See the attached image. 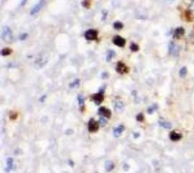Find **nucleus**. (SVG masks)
<instances>
[{
    "instance_id": "f257e3e1",
    "label": "nucleus",
    "mask_w": 194,
    "mask_h": 173,
    "mask_svg": "<svg viewBox=\"0 0 194 173\" xmlns=\"http://www.w3.org/2000/svg\"><path fill=\"white\" fill-rule=\"evenodd\" d=\"M49 61L48 56L46 54H39L34 62V68L36 69H40L43 68Z\"/></svg>"
},
{
    "instance_id": "f03ea898",
    "label": "nucleus",
    "mask_w": 194,
    "mask_h": 173,
    "mask_svg": "<svg viewBox=\"0 0 194 173\" xmlns=\"http://www.w3.org/2000/svg\"><path fill=\"white\" fill-rule=\"evenodd\" d=\"M12 31L8 26H4L2 31V39L6 43H11L12 40Z\"/></svg>"
},
{
    "instance_id": "7ed1b4c3",
    "label": "nucleus",
    "mask_w": 194,
    "mask_h": 173,
    "mask_svg": "<svg viewBox=\"0 0 194 173\" xmlns=\"http://www.w3.org/2000/svg\"><path fill=\"white\" fill-rule=\"evenodd\" d=\"M84 36L87 40H95L97 39L98 32L94 29L88 30L87 31H86Z\"/></svg>"
},
{
    "instance_id": "20e7f679",
    "label": "nucleus",
    "mask_w": 194,
    "mask_h": 173,
    "mask_svg": "<svg viewBox=\"0 0 194 173\" xmlns=\"http://www.w3.org/2000/svg\"><path fill=\"white\" fill-rule=\"evenodd\" d=\"M99 125L94 118H91L88 123V130L90 132H96L99 130Z\"/></svg>"
},
{
    "instance_id": "39448f33",
    "label": "nucleus",
    "mask_w": 194,
    "mask_h": 173,
    "mask_svg": "<svg viewBox=\"0 0 194 173\" xmlns=\"http://www.w3.org/2000/svg\"><path fill=\"white\" fill-rule=\"evenodd\" d=\"M98 113L101 117H104L106 118H110L112 115V112L110 109H107L106 107H100L98 110Z\"/></svg>"
},
{
    "instance_id": "423d86ee",
    "label": "nucleus",
    "mask_w": 194,
    "mask_h": 173,
    "mask_svg": "<svg viewBox=\"0 0 194 173\" xmlns=\"http://www.w3.org/2000/svg\"><path fill=\"white\" fill-rule=\"evenodd\" d=\"M44 4H45V0H40L37 4H36L35 6L32 8V9H31V11H30V14L34 15L36 14L39 13V12L41 10V8L43 7Z\"/></svg>"
},
{
    "instance_id": "0eeeda50",
    "label": "nucleus",
    "mask_w": 194,
    "mask_h": 173,
    "mask_svg": "<svg viewBox=\"0 0 194 173\" xmlns=\"http://www.w3.org/2000/svg\"><path fill=\"white\" fill-rule=\"evenodd\" d=\"M116 71L118 73H119V74L123 75V74H125V73L128 72V68L124 63H123V62H118V64L116 65Z\"/></svg>"
},
{
    "instance_id": "6e6552de",
    "label": "nucleus",
    "mask_w": 194,
    "mask_h": 173,
    "mask_svg": "<svg viewBox=\"0 0 194 173\" xmlns=\"http://www.w3.org/2000/svg\"><path fill=\"white\" fill-rule=\"evenodd\" d=\"M113 43L119 47H124L126 43V40L120 36H115L113 38Z\"/></svg>"
},
{
    "instance_id": "1a4fd4ad",
    "label": "nucleus",
    "mask_w": 194,
    "mask_h": 173,
    "mask_svg": "<svg viewBox=\"0 0 194 173\" xmlns=\"http://www.w3.org/2000/svg\"><path fill=\"white\" fill-rule=\"evenodd\" d=\"M125 128L124 125H118V127L116 128H114V131H113V134L115 138H119L120 135H121V134L124 132V131Z\"/></svg>"
},
{
    "instance_id": "9d476101",
    "label": "nucleus",
    "mask_w": 194,
    "mask_h": 173,
    "mask_svg": "<svg viewBox=\"0 0 194 173\" xmlns=\"http://www.w3.org/2000/svg\"><path fill=\"white\" fill-rule=\"evenodd\" d=\"M92 99L96 105H99L103 101L104 97H103V94L102 93H98L94 94V95L92 97Z\"/></svg>"
},
{
    "instance_id": "9b49d317",
    "label": "nucleus",
    "mask_w": 194,
    "mask_h": 173,
    "mask_svg": "<svg viewBox=\"0 0 194 173\" xmlns=\"http://www.w3.org/2000/svg\"><path fill=\"white\" fill-rule=\"evenodd\" d=\"M178 51H179V48H178L176 44H174V43H171L169 45V52L171 54L177 55L178 53Z\"/></svg>"
},
{
    "instance_id": "f8f14e48",
    "label": "nucleus",
    "mask_w": 194,
    "mask_h": 173,
    "mask_svg": "<svg viewBox=\"0 0 194 173\" xmlns=\"http://www.w3.org/2000/svg\"><path fill=\"white\" fill-rule=\"evenodd\" d=\"M124 108V105L121 101H116L114 103V109L117 112H121Z\"/></svg>"
},
{
    "instance_id": "ddd939ff",
    "label": "nucleus",
    "mask_w": 194,
    "mask_h": 173,
    "mask_svg": "<svg viewBox=\"0 0 194 173\" xmlns=\"http://www.w3.org/2000/svg\"><path fill=\"white\" fill-rule=\"evenodd\" d=\"M183 34H184V30H183V28H178L175 30L174 31V37L175 38H180L181 36H182Z\"/></svg>"
},
{
    "instance_id": "4468645a",
    "label": "nucleus",
    "mask_w": 194,
    "mask_h": 173,
    "mask_svg": "<svg viewBox=\"0 0 194 173\" xmlns=\"http://www.w3.org/2000/svg\"><path fill=\"white\" fill-rule=\"evenodd\" d=\"M6 163H7V172H10L11 170H12L14 166V159L11 158V157H9V158L7 159Z\"/></svg>"
},
{
    "instance_id": "2eb2a0df",
    "label": "nucleus",
    "mask_w": 194,
    "mask_h": 173,
    "mask_svg": "<svg viewBox=\"0 0 194 173\" xmlns=\"http://www.w3.org/2000/svg\"><path fill=\"white\" fill-rule=\"evenodd\" d=\"M105 168L107 172H111L112 170L114 169V164L112 161H107L106 162V165H105Z\"/></svg>"
},
{
    "instance_id": "dca6fc26",
    "label": "nucleus",
    "mask_w": 194,
    "mask_h": 173,
    "mask_svg": "<svg viewBox=\"0 0 194 173\" xmlns=\"http://www.w3.org/2000/svg\"><path fill=\"white\" fill-rule=\"evenodd\" d=\"M170 138H171V140H172L177 141V140H180V139L181 138V135L179 134H177V133L175 132V131H173V132H171V134H170Z\"/></svg>"
},
{
    "instance_id": "f3484780",
    "label": "nucleus",
    "mask_w": 194,
    "mask_h": 173,
    "mask_svg": "<svg viewBox=\"0 0 194 173\" xmlns=\"http://www.w3.org/2000/svg\"><path fill=\"white\" fill-rule=\"evenodd\" d=\"M159 125H161V127H163L166 129H169L171 128V123L169 122H167L166 121H165V120H159Z\"/></svg>"
},
{
    "instance_id": "a211bd4d",
    "label": "nucleus",
    "mask_w": 194,
    "mask_h": 173,
    "mask_svg": "<svg viewBox=\"0 0 194 173\" xmlns=\"http://www.w3.org/2000/svg\"><path fill=\"white\" fill-rule=\"evenodd\" d=\"M115 55H116V53H115V52L113 51V50H109L108 52V53H107V55H106V61L107 62H109V61H111L113 58L115 56Z\"/></svg>"
},
{
    "instance_id": "6ab92c4d",
    "label": "nucleus",
    "mask_w": 194,
    "mask_h": 173,
    "mask_svg": "<svg viewBox=\"0 0 194 173\" xmlns=\"http://www.w3.org/2000/svg\"><path fill=\"white\" fill-rule=\"evenodd\" d=\"M77 99H78V103H79V106L81 108V109H83V106H84V98L81 95H78L77 97Z\"/></svg>"
},
{
    "instance_id": "aec40b11",
    "label": "nucleus",
    "mask_w": 194,
    "mask_h": 173,
    "mask_svg": "<svg viewBox=\"0 0 194 173\" xmlns=\"http://www.w3.org/2000/svg\"><path fill=\"white\" fill-rule=\"evenodd\" d=\"M113 27H114V29L119 30H121L124 28V24H123V23L120 22V21H116V22L114 23Z\"/></svg>"
},
{
    "instance_id": "412c9836",
    "label": "nucleus",
    "mask_w": 194,
    "mask_h": 173,
    "mask_svg": "<svg viewBox=\"0 0 194 173\" xmlns=\"http://www.w3.org/2000/svg\"><path fill=\"white\" fill-rule=\"evenodd\" d=\"M12 50L11 49H9V48H4L2 50V55L3 56L5 55H8L12 53Z\"/></svg>"
},
{
    "instance_id": "4be33fe9",
    "label": "nucleus",
    "mask_w": 194,
    "mask_h": 173,
    "mask_svg": "<svg viewBox=\"0 0 194 173\" xmlns=\"http://www.w3.org/2000/svg\"><path fill=\"white\" fill-rule=\"evenodd\" d=\"M79 84H80V80L79 79H76L72 83H70V87L71 88H75V87L79 86Z\"/></svg>"
},
{
    "instance_id": "5701e85b",
    "label": "nucleus",
    "mask_w": 194,
    "mask_h": 173,
    "mask_svg": "<svg viewBox=\"0 0 194 173\" xmlns=\"http://www.w3.org/2000/svg\"><path fill=\"white\" fill-rule=\"evenodd\" d=\"M187 68L186 67H183L182 69L180 70L179 71V75L181 77H185L187 75Z\"/></svg>"
},
{
    "instance_id": "b1692460",
    "label": "nucleus",
    "mask_w": 194,
    "mask_h": 173,
    "mask_svg": "<svg viewBox=\"0 0 194 173\" xmlns=\"http://www.w3.org/2000/svg\"><path fill=\"white\" fill-rule=\"evenodd\" d=\"M130 49H131V51H133V52H137L138 50H139V49H140V47H139V46L137 45V44H136V43H131V45H130Z\"/></svg>"
},
{
    "instance_id": "393cba45",
    "label": "nucleus",
    "mask_w": 194,
    "mask_h": 173,
    "mask_svg": "<svg viewBox=\"0 0 194 173\" xmlns=\"http://www.w3.org/2000/svg\"><path fill=\"white\" fill-rule=\"evenodd\" d=\"M82 6L83 7L89 8L90 6V0H83L82 2Z\"/></svg>"
},
{
    "instance_id": "a878e982",
    "label": "nucleus",
    "mask_w": 194,
    "mask_h": 173,
    "mask_svg": "<svg viewBox=\"0 0 194 173\" xmlns=\"http://www.w3.org/2000/svg\"><path fill=\"white\" fill-rule=\"evenodd\" d=\"M99 123H100L102 125H106L107 124V120L106 119V118L101 117L100 119H99Z\"/></svg>"
},
{
    "instance_id": "bb28decb",
    "label": "nucleus",
    "mask_w": 194,
    "mask_h": 173,
    "mask_svg": "<svg viewBox=\"0 0 194 173\" xmlns=\"http://www.w3.org/2000/svg\"><path fill=\"white\" fill-rule=\"evenodd\" d=\"M27 35H28L27 34H20V36H19V37H20V40H24L27 37Z\"/></svg>"
},
{
    "instance_id": "cd10ccee",
    "label": "nucleus",
    "mask_w": 194,
    "mask_h": 173,
    "mask_svg": "<svg viewBox=\"0 0 194 173\" xmlns=\"http://www.w3.org/2000/svg\"><path fill=\"white\" fill-rule=\"evenodd\" d=\"M155 109V108H154V106L149 107V109H148V112H149V113H153Z\"/></svg>"
},
{
    "instance_id": "c85d7f7f",
    "label": "nucleus",
    "mask_w": 194,
    "mask_h": 173,
    "mask_svg": "<svg viewBox=\"0 0 194 173\" xmlns=\"http://www.w3.org/2000/svg\"><path fill=\"white\" fill-rule=\"evenodd\" d=\"M143 115H142V114L138 115V116H137V120H138V121H143Z\"/></svg>"
},
{
    "instance_id": "c756f323",
    "label": "nucleus",
    "mask_w": 194,
    "mask_h": 173,
    "mask_svg": "<svg viewBox=\"0 0 194 173\" xmlns=\"http://www.w3.org/2000/svg\"><path fill=\"white\" fill-rule=\"evenodd\" d=\"M165 1H166L167 2H168V3H171V2H174V0H165Z\"/></svg>"
}]
</instances>
